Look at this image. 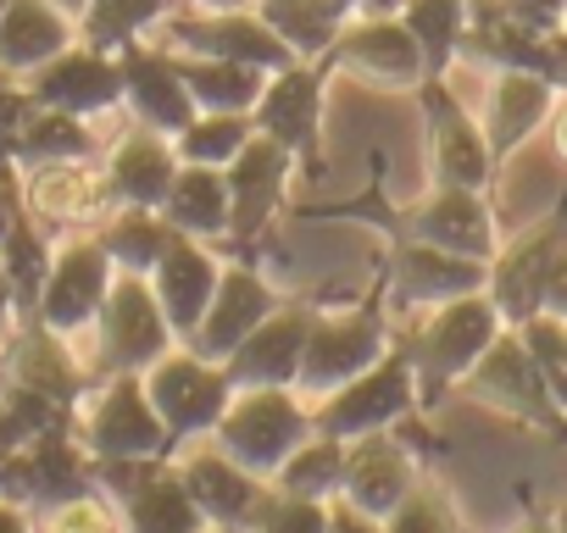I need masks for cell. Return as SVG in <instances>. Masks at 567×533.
Listing matches in <instances>:
<instances>
[{
  "label": "cell",
  "mask_w": 567,
  "mask_h": 533,
  "mask_svg": "<svg viewBox=\"0 0 567 533\" xmlns=\"http://www.w3.org/2000/svg\"><path fill=\"white\" fill-rule=\"evenodd\" d=\"M395 328H401V339L412 351L423 411H434V406L456 400V384L478 367V356L495 345V334L506 328V317L495 312V301L484 290H473V295H456V301L429 306L417 317H401Z\"/></svg>",
  "instance_id": "1"
},
{
  "label": "cell",
  "mask_w": 567,
  "mask_h": 533,
  "mask_svg": "<svg viewBox=\"0 0 567 533\" xmlns=\"http://www.w3.org/2000/svg\"><path fill=\"white\" fill-rule=\"evenodd\" d=\"M395 334H401V328H395L390 301H384V273H373V284H368L362 301H346V306H323V301H318L296 395H307V400L334 395L340 384H351L357 373H368V367L395 345Z\"/></svg>",
  "instance_id": "2"
},
{
  "label": "cell",
  "mask_w": 567,
  "mask_h": 533,
  "mask_svg": "<svg viewBox=\"0 0 567 533\" xmlns=\"http://www.w3.org/2000/svg\"><path fill=\"white\" fill-rule=\"evenodd\" d=\"M312 433H318V422H312V400L307 395H296V389H234L228 411L212 428V445L223 456H234L245 472L272 483V472L290 461Z\"/></svg>",
  "instance_id": "3"
},
{
  "label": "cell",
  "mask_w": 567,
  "mask_h": 533,
  "mask_svg": "<svg viewBox=\"0 0 567 533\" xmlns=\"http://www.w3.org/2000/svg\"><path fill=\"white\" fill-rule=\"evenodd\" d=\"M90 461H173V433L145 395V373H112L73 417Z\"/></svg>",
  "instance_id": "4"
},
{
  "label": "cell",
  "mask_w": 567,
  "mask_h": 533,
  "mask_svg": "<svg viewBox=\"0 0 567 533\" xmlns=\"http://www.w3.org/2000/svg\"><path fill=\"white\" fill-rule=\"evenodd\" d=\"M456 400H473V406H484L517 428H534L545 439H567V411L556 406L550 384L539 378V367L512 323L495 334V345L478 356V367L456 384Z\"/></svg>",
  "instance_id": "5"
},
{
  "label": "cell",
  "mask_w": 567,
  "mask_h": 533,
  "mask_svg": "<svg viewBox=\"0 0 567 533\" xmlns=\"http://www.w3.org/2000/svg\"><path fill=\"white\" fill-rule=\"evenodd\" d=\"M417 117H423V156H429V184H462V189H495L501 161L489 150V134L478 112L451 90V73H429L417 90Z\"/></svg>",
  "instance_id": "6"
},
{
  "label": "cell",
  "mask_w": 567,
  "mask_h": 533,
  "mask_svg": "<svg viewBox=\"0 0 567 533\" xmlns=\"http://www.w3.org/2000/svg\"><path fill=\"white\" fill-rule=\"evenodd\" d=\"M412 411H423V395H417V367H412V351H406L401 334L368 373H357L334 395L312 400L318 433H334V439H362V433L395 428Z\"/></svg>",
  "instance_id": "7"
},
{
  "label": "cell",
  "mask_w": 567,
  "mask_h": 533,
  "mask_svg": "<svg viewBox=\"0 0 567 533\" xmlns=\"http://www.w3.org/2000/svg\"><path fill=\"white\" fill-rule=\"evenodd\" d=\"M90 334H95V351H90V373L95 378L145 373L167 351H178V334L162 317V301H156L151 279H140V273H117V284H112L101 317L90 323Z\"/></svg>",
  "instance_id": "8"
},
{
  "label": "cell",
  "mask_w": 567,
  "mask_h": 533,
  "mask_svg": "<svg viewBox=\"0 0 567 533\" xmlns=\"http://www.w3.org/2000/svg\"><path fill=\"white\" fill-rule=\"evenodd\" d=\"M95 489L117 505L128 533H217L178 461H95Z\"/></svg>",
  "instance_id": "9"
},
{
  "label": "cell",
  "mask_w": 567,
  "mask_h": 533,
  "mask_svg": "<svg viewBox=\"0 0 567 533\" xmlns=\"http://www.w3.org/2000/svg\"><path fill=\"white\" fill-rule=\"evenodd\" d=\"M329 79L334 67L318 56V62H290L267 73V90L261 101L250 106V123L256 134L278 139L301 161L307 178H323V112H329Z\"/></svg>",
  "instance_id": "10"
},
{
  "label": "cell",
  "mask_w": 567,
  "mask_h": 533,
  "mask_svg": "<svg viewBox=\"0 0 567 533\" xmlns=\"http://www.w3.org/2000/svg\"><path fill=\"white\" fill-rule=\"evenodd\" d=\"M145 395H151L156 417L167 422L173 450H189V445L212 439L217 417H223L228 400H234V378H228L223 362H206V356H195L189 345H178V351H167L156 367H145Z\"/></svg>",
  "instance_id": "11"
},
{
  "label": "cell",
  "mask_w": 567,
  "mask_h": 533,
  "mask_svg": "<svg viewBox=\"0 0 567 533\" xmlns=\"http://www.w3.org/2000/svg\"><path fill=\"white\" fill-rule=\"evenodd\" d=\"M567 244V189L550 200L545 217H534L523 233L501 239V250L489 255V279H484V295L495 301V312L517 328L528 317H539L545 306V279H550V266Z\"/></svg>",
  "instance_id": "12"
},
{
  "label": "cell",
  "mask_w": 567,
  "mask_h": 533,
  "mask_svg": "<svg viewBox=\"0 0 567 533\" xmlns=\"http://www.w3.org/2000/svg\"><path fill=\"white\" fill-rule=\"evenodd\" d=\"M379 228L390 239H423L456 255L489 261L501 250V217L489 206V189H462V184H429V195L406 211H379Z\"/></svg>",
  "instance_id": "13"
},
{
  "label": "cell",
  "mask_w": 567,
  "mask_h": 533,
  "mask_svg": "<svg viewBox=\"0 0 567 533\" xmlns=\"http://www.w3.org/2000/svg\"><path fill=\"white\" fill-rule=\"evenodd\" d=\"M384 301H390V317H417L429 306H445L456 295H473L484 290L489 279V261L478 255H456V250H440V244H423V239H390L384 261Z\"/></svg>",
  "instance_id": "14"
},
{
  "label": "cell",
  "mask_w": 567,
  "mask_h": 533,
  "mask_svg": "<svg viewBox=\"0 0 567 533\" xmlns=\"http://www.w3.org/2000/svg\"><path fill=\"white\" fill-rule=\"evenodd\" d=\"M223 173H228V206H234L228 244L245 255V250H256V244L272 233L278 211L290 206V189H296V178H301V161L284 150L278 139L250 134V145H245Z\"/></svg>",
  "instance_id": "15"
},
{
  "label": "cell",
  "mask_w": 567,
  "mask_h": 533,
  "mask_svg": "<svg viewBox=\"0 0 567 533\" xmlns=\"http://www.w3.org/2000/svg\"><path fill=\"white\" fill-rule=\"evenodd\" d=\"M95 489V461L90 450L79 445V428L73 422H56L45 428L40 439H29L23 450L7 456V467H0V494L29 505L34 516L73 500V494H90Z\"/></svg>",
  "instance_id": "16"
},
{
  "label": "cell",
  "mask_w": 567,
  "mask_h": 533,
  "mask_svg": "<svg viewBox=\"0 0 567 533\" xmlns=\"http://www.w3.org/2000/svg\"><path fill=\"white\" fill-rule=\"evenodd\" d=\"M156 40L167 51H195V56H223V62H245V67H261V73H278L301 62L290 45H284L256 7H239V12H189V7H173L167 23L156 29Z\"/></svg>",
  "instance_id": "17"
},
{
  "label": "cell",
  "mask_w": 567,
  "mask_h": 533,
  "mask_svg": "<svg viewBox=\"0 0 567 533\" xmlns=\"http://www.w3.org/2000/svg\"><path fill=\"white\" fill-rule=\"evenodd\" d=\"M112 284H117V266H112V255L101 250V239L84 228V233H73V239L56 244L51 279H45L40 306H34V323H45L51 334L79 339V334L101 317Z\"/></svg>",
  "instance_id": "18"
},
{
  "label": "cell",
  "mask_w": 567,
  "mask_h": 533,
  "mask_svg": "<svg viewBox=\"0 0 567 533\" xmlns=\"http://www.w3.org/2000/svg\"><path fill=\"white\" fill-rule=\"evenodd\" d=\"M334 73H351L373 90H395V95H412L423 79H429V62H423V45L412 40V29L401 18H351L329 56H323Z\"/></svg>",
  "instance_id": "19"
},
{
  "label": "cell",
  "mask_w": 567,
  "mask_h": 533,
  "mask_svg": "<svg viewBox=\"0 0 567 533\" xmlns=\"http://www.w3.org/2000/svg\"><path fill=\"white\" fill-rule=\"evenodd\" d=\"M278 290H272V279L261 273L256 261H223V279H217V290H212V306H206V317H200V328L189 334V351L195 356H206V362H228L272 312H278Z\"/></svg>",
  "instance_id": "20"
},
{
  "label": "cell",
  "mask_w": 567,
  "mask_h": 533,
  "mask_svg": "<svg viewBox=\"0 0 567 533\" xmlns=\"http://www.w3.org/2000/svg\"><path fill=\"white\" fill-rule=\"evenodd\" d=\"M23 90L34 95V106H56V112L95 123L123 106V62H117V51H95V45L73 40L62 56L34 67L23 79Z\"/></svg>",
  "instance_id": "21"
},
{
  "label": "cell",
  "mask_w": 567,
  "mask_h": 533,
  "mask_svg": "<svg viewBox=\"0 0 567 533\" xmlns=\"http://www.w3.org/2000/svg\"><path fill=\"white\" fill-rule=\"evenodd\" d=\"M0 373L7 378H18V384H29V389H40V395H51L56 406H68V411H79L84 400H90V389L101 384L95 373H90V362H79V351H73V339L68 334H51L45 323H12V334L0 339Z\"/></svg>",
  "instance_id": "22"
},
{
  "label": "cell",
  "mask_w": 567,
  "mask_h": 533,
  "mask_svg": "<svg viewBox=\"0 0 567 533\" xmlns=\"http://www.w3.org/2000/svg\"><path fill=\"white\" fill-rule=\"evenodd\" d=\"M318 301H278V312L223 362L234 389H296Z\"/></svg>",
  "instance_id": "23"
},
{
  "label": "cell",
  "mask_w": 567,
  "mask_h": 533,
  "mask_svg": "<svg viewBox=\"0 0 567 533\" xmlns=\"http://www.w3.org/2000/svg\"><path fill=\"white\" fill-rule=\"evenodd\" d=\"M117 62H123V112L134 123H145V128H156L167 139L195 123L200 106L184 90V79L173 67V51L162 40H134V45L117 51Z\"/></svg>",
  "instance_id": "24"
},
{
  "label": "cell",
  "mask_w": 567,
  "mask_h": 533,
  "mask_svg": "<svg viewBox=\"0 0 567 533\" xmlns=\"http://www.w3.org/2000/svg\"><path fill=\"white\" fill-rule=\"evenodd\" d=\"M173 461H178V472H184L195 505L206 511V522H212L217 533H250L256 505H261V494H267V478L245 472V467H239L234 456H223L212 439L178 450Z\"/></svg>",
  "instance_id": "25"
},
{
  "label": "cell",
  "mask_w": 567,
  "mask_h": 533,
  "mask_svg": "<svg viewBox=\"0 0 567 533\" xmlns=\"http://www.w3.org/2000/svg\"><path fill=\"white\" fill-rule=\"evenodd\" d=\"M217 279H223V255H217V244L189 239V233H178V228H173V239H167L162 261L151 266V290H156L162 317L173 323L178 345H189V334L200 328V317H206V306H212Z\"/></svg>",
  "instance_id": "26"
},
{
  "label": "cell",
  "mask_w": 567,
  "mask_h": 533,
  "mask_svg": "<svg viewBox=\"0 0 567 533\" xmlns=\"http://www.w3.org/2000/svg\"><path fill=\"white\" fill-rule=\"evenodd\" d=\"M561 90L539 73H517V67H501L489 73V90H484V106H478V123L489 134V150L495 161L506 167L534 134L550 128V112H556Z\"/></svg>",
  "instance_id": "27"
},
{
  "label": "cell",
  "mask_w": 567,
  "mask_h": 533,
  "mask_svg": "<svg viewBox=\"0 0 567 533\" xmlns=\"http://www.w3.org/2000/svg\"><path fill=\"white\" fill-rule=\"evenodd\" d=\"M178 150L167 134L145 128L128 117V128L101 150V173H106V189H112V206H145V211H162L173 178H178Z\"/></svg>",
  "instance_id": "28"
},
{
  "label": "cell",
  "mask_w": 567,
  "mask_h": 533,
  "mask_svg": "<svg viewBox=\"0 0 567 533\" xmlns=\"http://www.w3.org/2000/svg\"><path fill=\"white\" fill-rule=\"evenodd\" d=\"M18 189H23V206L45 228H84V222H101L112 211V189H106L101 161H40V167H18Z\"/></svg>",
  "instance_id": "29"
},
{
  "label": "cell",
  "mask_w": 567,
  "mask_h": 533,
  "mask_svg": "<svg viewBox=\"0 0 567 533\" xmlns=\"http://www.w3.org/2000/svg\"><path fill=\"white\" fill-rule=\"evenodd\" d=\"M417 478H423V461L401 445L395 428L346 439V489H340V500L362 505L368 516H390L412 494Z\"/></svg>",
  "instance_id": "30"
},
{
  "label": "cell",
  "mask_w": 567,
  "mask_h": 533,
  "mask_svg": "<svg viewBox=\"0 0 567 533\" xmlns=\"http://www.w3.org/2000/svg\"><path fill=\"white\" fill-rule=\"evenodd\" d=\"M73 40H79V18L62 12L56 0H12L7 18H0V67L12 79H29Z\"/></svg>",
  "instance_id": "31"
},
{
  "label": "cell",
  "mask_w": 567,
  "mask_h": 533,
  "mask_svg": "<svg viewBox=\"0 0 567 533\" xmlns=\"http://www.w3.org/2000/svg\"><path fill=\"white\" fill-rule=\"evenodd\" d=\"M162 217L167 228L189 233V239H206V244H228V222H234V206H228V173L223 167H195L184 161L167 200H162Z\"/></svg>",
  "instance_id": "32"
},
{
  "label": "cell",
  "mask_w": 567,
  "mask_h": 533,
  "mask_svg": "<svg viewBox=\"0 0 567 533\" xmlns=\"http://www.w3.org/2000/svg\"><path fill=\"white\" fill-rule=\"evenodd\" d=\"M261 12V23L290 45L301 62H318L329 56L334 34L357 18V0H250Z\"/></svg>",
  "instance_id": "33"
},
{
  "label": "cell",
  "mask_w": 567,
  "mask_h": 533,
  "mask_svg": "<svg viewBox=\"0 0 567 533\" xmlns=\"http://www.w3.org/2000/svg\"><path fill=\"white\" fill-rule=\"evenodd\" d=\"M173 67L184 79V90L195 95L200 112H250L267 90L261 67L245 62H223V56H195V51H173Z\"/></svg>",
  "instance_id": "34"
},
{
  "label": "cell",
  "mask_w": 567,
  "mask_h": 533,
  "mask_svg": "<svg viewBox=\"0 0 567 533\" xmlns=\"http://www.w3.org/2000/svg\"><path fill=\"white\" fill-rule=\"evenodd\" d=\"M0 261H7V279H12L18 323H29L34 306H40V290H45V279H51V261H56V244H51L45 222H40L29 206H18L12 228L0 233Z\"/></svg>",
  "instance_id": "35"
},
{
  "label": "cell",
  "mask_w": 567,
  "mask_h": 533,
  "mask_svg": "<svg viewBox=\"0 0 567 533\" xmlns=\"http://www.w3.org/2000/svg\"><path fill=\"white\" fill-rule=\"evenodd\" d=\"M90 233L101 239V250L112 255L117 273H140V279H151V266L162 261V250L173 239L167 217L145 211V206H112L101 222H90Z\"/></svg>",
  "instance_id": "36"
},
{
  "label": "cell",
  "mask_w": 567,
  "mask_h": 533,
  "mask_svg": "<svg viewBox=\"0 0 567 533\" xmlns=\"http://www.w3.org/2000/svg\"><path fill=\"white\" fill-rule=\"evenodd\" d=\"M101 156V134L90 128V117L56 112V106H34L12 161L18 167H40V161H95Z\"/></svg>",
  "instance_id": "37"
},
{
  "label": "cell",
  "mask_w": 567,
  "mask_h": 533,
  "mask_svg": "<svg viewBox=\"0 0 567 533\" xmlns=\"http://www.w3.org/2000/svg\"><path fill=\"white\" fill-rule=\"evenodd\" d=\"M178 0H90L79 12V40L95 51H123L134 40H156Z\"/></svg>",
  "instance_id": "38"
},
{
  "label": "cell",
  "mask_w": 567,
  "mask_h": 533,
  "mask_svg": "<svg viewBox=\"0 0 567 533\" xmlns=\"http://www.w3.org/2000/svg\"><path fill=\"white\" fill-rule=\"evenodd\" d=\"M401 23L412 29V40L423 45L429 73H451L462 62V40H467V0H406Z\"/></svg>",
  "instance_id": "39"
},
{
  "label": "cell",
  "mask_w": 567,
  "mask_h": 533,
  "mask_svg": "<svg viewBox=\"0 0 567 533\" xmlns=\"http://www.w3.org/2000/svg\"><path fill=\"white\" fill-rule=\"evenodd\" d=\"M272 483L290 489V494H312V500H340V489H346V439L312 433L290 461L272 472Z\"/></svg>",
  "instance_id": "40"
},
{
  "label": "cell",
  "mask_w": 567,
  "mask_h": 533,
  "mask_svg": "<svg viewBox=\"0 0 567 533\" xmlns=\"http://www.w3.org/2000/svg\"><path fill=\"white\" fill-rule=\"evenodd\" d=\"M250 134H256L250 112H195V123L173 134V150L178 161H195V167H228L250 145Z\"/></svg>",
  "instance_id": "41"
},
{
  "label": "cell",
  "mask_w": 567,
  "mask_h": 533,
  "mask_svg": "<svg viewBox=\"0 0 567 533\" xmlns=\"http://www.w3.org/2000/svg\"><path fill=\"white\" fill-rule=\"evenodd\" d=\"M384 533H467V527H462V511H456L451 489L440 478H417L412 494L384 516Z\"/></svg>",
  "instance_id": "42"
},
{
  "label": "cell",
  "mask_w": 567,
  "mask_h": 533,
  "mask_svg": "<svg viewBox=\"0 0 567 533\" xmlns=\"http://www.w3.org/2000/svg\"><path fill=\"white\" fill-rule=\"evenodd\" d=\"M250 533H329V500L290 494V489L267 483V494H261V505H256Z\"/></svg>",
  "instance_id": "43"
},
{
  "label": "cell",
  "mask_w": 567,
  "mask_h": 533,
  "mask_svg": "<svg viewBox=\"0 0 567 533\" xmlns=\"http://www.w3.org/2000/svg\"><path fill=\"white\" fill-rule=\"evenodd\" d=\"M517 334H523V345H528V356H534L539 378L550 384L556 406L567 411V323H561V317H550V312H539V317L517 323Z\"/></svg>",
  "instance_id": "44"
},
{
  "label": "cell",
  "mask_w": 567,
  "mask_h": 533,
  "mask_svg": "<svg viewBox=\"0 0 567 533\" xmlns=\"http://www.w3.org/2000/svg\"><path fill=\"white\" fill-rule=\"evenodd\" d=\"M29 112H34V95L23 90V79L18 84H0V167H18L12 150H18V134H23Z\"/></svg>",
  "instance_id": "45"
},
{
  "label": "cell",
  "mask_w": 567,
  "mask_h": 533,
  "mask_svg": "<svg viewBox=\"0 0 567 533\" xmlns=\"http://www.w3.org/2000/svg\"><path fill=\"white\" fill-rule=\"evenodd\" d=\"M329 533H384V516H368L351 500H329Z\"/></svg>",
  "instance_id": "46"
},
{
  "label": "cell",
  "mask_w": 567,
  "mask_h": 533,
  "mask_svg": "<svg viewBox=\"0 0 567 533\" xmlns=\"http://www.w3.org/2000/svg\"><path fill=\"white\" fill-rule=\"evenodd\" d=\"M506 7L534 29H561L567 23V0H506Z\"/></svg>",
  "instance_id": "47"
},
{
  "label": "cell",
  "mask_w": 567,
  "mask_h": 533,
  "mask_svg": "<svg viewBox=\"0 0 567 533\" xmlns=\"http://www.w3.org/2000/svg\"><path fill=\"white\" fill-rule=\"evenodd\" d=\"M539 312H550V317L567 323V244H561V255H556V266H550V279H545V306H539Z\"/></svg>",
  "instance_id": "48"
},
{
  "label": "cell",
  "mask_w": 567,
  "mask_h": 533,
  "mask_svg": "<svg viewBox=\"0 0 567 533\" xmlns=\"http://www.w3.org/2000/svg\"><path fill=\"white\" fill-rule=\"evenodd\" d=\"M0 533H34V511L0 494Z\"/></svg>",
  "instance_id": "49"
},
{
  "label": "cell",
  "mask_w": 567,
  "mask_h": 533,
  "mask_svg": "<svg viewBox=\"0 0 567 533\" xmlns=\"http://www.w3.org/2000/svg\"><path fill=\"white\" fill-rule=\"evenodd\" d=\"M18 323V301H12V279H7V261H0V339L12 334Z\"/></svg>",
  "instance_id": "50"
},
{
  "label": "cell",
  "mask_w": 567,
  "mask_h": 533,
  "mask_svg": "<svg viewBox=\"0 0 567 533\" xmlns=\"http://www.w3.org/2000/svg\"><path fill=\"white\" fill-rule=\"evenodd\" d=\"M545 134H550V150H556V156H561V167H567V95L556 101V112H550V128H545Z\"/></svg>",
  "instance_id": "51"
},
{
  "label": "cell",
  "mask_w": 567,
  "mask_h": 533,
  "mask_svg": "<svg viewBox=\"0 0 567 533\" xmlns=\"http://www.w3.org/2000/svg\"><path fill=\"white\" fill-rule=\"evenodd\" d=\"M406 0H357V18H401Z\"/></svg>",
  "instance_id": "52"
},
{
  "label": "cell",
  "mask_w": 567,
  "mask_h": 533,
  "mask_svg": "<svg viewBox=\"0 0 567 533\" xmlns=\"http://www.w3.org/2000/svg\"><path fill=\"white\" fill-rule=\"evenodd\" d=\"M512 533H561V527H556V516H550V511H528Z\"/></svg>",
  "instance_id": "53"
},
{
  "label": "cell",
  "mask_w": 567,
  "mask_h": 533,
  "mask_svg": "<svg viewBox=\"0 0 567 533\" xmlns=\"http://www.w3.org/2000/svg\"><path fill=\"white\" fill-rule=\"evenodd\" d=\"M178 7H189V12H239V7H250V0H178Z\"/></svg>",
  "instance_id": "54"
},
{
  "label": "cell",
  "mask_w": 567,
  "mask_h": 533,
  "mask_svg": "<svg viewBox=\"0 0 567 533\" xmlns=\"http://www.w3.org/2000/svg\"><path fill=\"white\" fill-rule=\"evenodd\" d=\"M56 7H62V12H73V18H79V12H84V7H90V0H56Z\"/></svg>",
  "instance_id": "55"
},
{
  "label": "cell",
  "mask_w": 567,
  "mask_h": 533,
  "mask_svg": "<svg viewBox=\"0 0 567 533\" xmlns=\"http://www.w3.org/2000/svg\"><path fill=\"white\" fill-rule=\"evenodd\" d=\"M550 516H556V527H561V533H567V500H561V505H556V511H550Z\"/></svg>",
  "instance_id": "56"
},
{
  "label": "cell",
  "mask_w": 567,
  "mask_h": 533,
  "mask_svg": "<svg viewBox=\"0 0 567 533\" xmlns=\"http://www.w3.org/2000/svg\"><path fill=\"white\" fill-rule=\"evenodd\" d=\"M0 84H18V79H12V73H7V67H0Z\"/></svg>",
  "instance_id": "57"
},
{
  "label": "cell",
  "mask_w": 567,
  "mask_h": 533,
  "mask_svg": "<svg viewBox=\"0 0 567 533\" xmlns=\"http://www.w3.org/2000/svg\"><path fill=\"white\" fill-rule=\"evenodd\" d=\"M7 7H12V0H0V18H7Z\"/></svg>",
  "instance_id": "58"
},
{
  "label": "cell",
  "mask_w": 567,
  "mask_h": 533,
  "mask_svg": "<svg viewBox=\"0 0 567 533\" xmlns=\"http://www.w3.org/2000/svg\"><path fill=\"white\" fill-rule=\"evenodd\" d=\"M561 29H567V23H561Z\"/></svg>",
  "instance_id": "59"
}]
</instances>
